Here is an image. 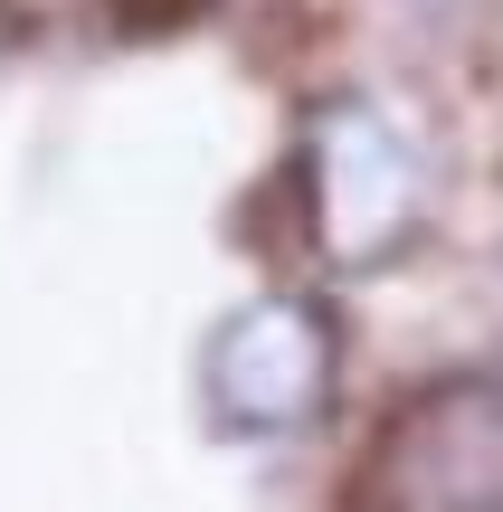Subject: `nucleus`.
<instances>
[{
  "label": "nucleus",
  "mask_w": 503,
  "mask_h": 512,
  "mask_svg": "<svg viewBox=\"0 0 503 512\" xmlns=\"http://www.w3.org/2000/svg\"><path fill=\"white\" fill-rule=\"evenodd\" d=\"M428 200H437L428 152L390 105L342 95V105L314 114V133H304V209H314V238L333 266H390L418 238Z\"/></svg>",
  "instance_id": "nucleus-1"
},
{
  "label": "nucleus",
  "mask_w": 503,
  "mask_h": 512,
  "mask_svg": "<svg viewBox=\"0 0 503 512\" xmlns=\"http://www.w3.org/2000/svg\"><path fill=\"white\" fill-rule=\"evenodd\" d=\"M352 512H503V370L418 389L371 437Z\"/></svg>",
  "instance_id": "nucleus-2"
},
{
  "label": "nucleus",
  "mask_w": 503,
  "mask_h": 512,
  "mask_svg": "<svg viewBox=\"0 0 503 512\" xmlns=\"http://www.w3.org/2000/svg\"><path fill=\"white\" fill-rule=\"evenodd\" d=\"M333 323H323L314 294H257L238 304L200 351V389L209 418L238 427V437H285V427H314L333 408Z\"/></svg>",
  "instance_id": "nucleus-3"
}]
</instances>
